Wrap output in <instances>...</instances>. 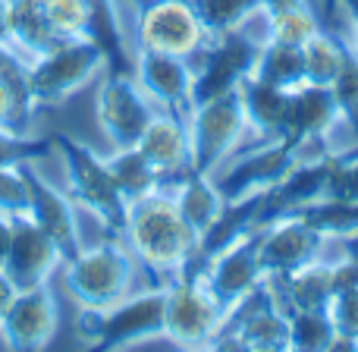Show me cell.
I'll list each match as a JSON object with an SVG mask.
<instances>
[{
  "label": "cell",
  "mask_w": 358,
  "mask_h": 352,
  "mask_svg": "<svg viewBox=\"0 0 358 352\" xmlns=\"http://www.w3.org/2000/svg\"><path fill=\"white\" fill-rule=\"evenodd\" d=\"M120 239L138 261V271L151 277V286H164L179 277L198 252V233L182 220L167 189L129 202Z\"/></svg>",
  "instance_id": "obj_1"
},
{
  "label": "cell",
  "mask_w": 358,
  "mask_h": 352,
  "mask_svg": "<svg viewBox=\"0 0 358 352\" xmlns=\"http://www.w3.org/2000/svg\"><path fill=\"white\" fill-rule=\"evenodd\" d=\"M271 41L267 31V16L264 6L255 13L248 22H242L239 29L210 35V41L204 44V50L195 57V85H192V101L220 98V94L239 92V85L252 76L255 60H258L261 44Z\"/></svg>",
  "instance_id": "obj_2"
},
{
  "label": "cell",
  "mask_w": 358,
  "mask_h": 352,
  "mask_svg": "<svg viewBox=\"0 0 358 352\" xmlns=\"http://www.w3.org/2000/svg\"><path fill=\"white\" fill-rule=\"evenodd\" d=\"M76 337L94 349H123L164 337V286H148L107 309L79 305Z\"/></svg>",
  "instance_id": "obj_3"
},
{
  "label": "cell",
  "mask_w": 358,
  "mask_h": 352,
  "mask_svg": "<svg viewBox=\"0 0 358 352\" xmlns=\"http://www.w3.org/2000/svg\"><path fill=\"white\" fill-rule=\"evenodd\" d=\"M201 271L204 258L195 252L182 274L164 283V337L182 349L214 346L223 315H227V309L208 290Z\"/></svg>",
  "instance_id": "obj_4"
},
{
  "label": "cell",
  "mask_w": 358,
  "mask_h": 352,
  "mask_svg": "<svg viewBox=\"0 0 358 352\" xmlns=\"http://www.w3.org/2000/svg\"><path fill=\"white\" fill-rule=\"evenodd\" d=\"M54 151L63 161V174H66V195L73 204H82L92 217H98L107 236H123L126 223V198L120 195L117 183L110 176L107 161L92 151L85 142L73 136H54Z\"/></svg>",
  "instance_id": "obj_5"
},
{
  "label": "cell",
  "mask_w": 358,
  "mask_h": 352,
  "mask_svg": "<svg viewBox=\"0 0 358 352\" xmlns=\"http://www.w3.org/2000/svg\"><path fill=\"white\" fill-rule=\"evenodd\" d=\"M136 274L138 261L132 258L126 242L120 236H107L104 242L82 248L63 265V283L79 305L107 309L136 290Z\"/></svg>",
  "instance_id": "obj_6"
},
{
  "label": "cell",
  "mask_w": 358,
  "mask_h": 352,
  "mask_svg": "<svg viewBox=\"0 0 358 352\" xmlns=\"http://www.w3.org/2000/svg\"><path fill=\"white\" fill-rule=\"evenodd\" d=\"M107 66V50L94 38H63L29 60V94L35 107H54L85 88Z\"/></svg>",
  "instance_id": "obj_7"
},
{
  "label": "cell",
  "mask_w": 358,
  "mask_h": 352,
  "mask_svg": "<svg viewBox=\"0 0 358 352\" xmlns=\"http://www.w3.org/2000/svg\"><path fill=\"white\" fill-rule=\"evenodd\" d=\"M210 41L192 0H142L132 22V50H161L195 60Z\"/></svg>",
  "instance_id": "obj_8"
},
{
  "label": "cell",
  "mask_w": 358,
  "mask_h": 352,
  "mask_svg": "<svg viewBox=\"0 0 358 352\" xmlns=\"http://www.w3.org/2000/svg\"><path fill=\"white\" fill-rule=\"evenodd\" d=\"M192 145V170L195 174H214L236 155L239 142L248 132V120L242 111L239 92L220 94V98L201 101L185 117Z\"/></svg>",
  "instance_id": "obj_9"
},
{
  "label": "cell",
  "mask_w": 358,
  "mask_h": 352,
  "mask_svg": "<svg viewBox=\"0 0 358 352\" xmlns=\"http://www.w3.org/2000/svg\"><path fill=\"white\" fill-rule=\"evenodd\" d=\"M214 349H289L286 311L267 280L227 309Z\"/></svg>",
  "instance_id": "obj_10"
},
{
  "label": "cell",
  "mask_w": 358,
  "mask_h": 352,
  "mask_svg": "<svg viewBox=\"0 0 358 352\" xmlns=\"http://www.w3.org/2000/svg\"><path fill=\"white\" fill-rule=\"evenodd\" d=\"M155 113V101L136 82L132 69H110V76L101 82L94 117H98V126L110 142V148H132Z\"/></svg>",
  "instance_id": "obj_11"
},
{
  "label": "cell",
  "mask_w": 358,
  "mask_h": 352,
  "mask_svg": "<svg viewBox=\"0 0 358 352\" xmlns=\"http://www.w3.org/2000/svg\"><path fill=\"white\" fill-rule=\"evenodd\" d=\"M336 126H340V117H336V101L330 88L305 82L289 92V107H286V123L280 139L296 151L299 161L334 155Z\"/></svg>",
  "instance_id": "obj_12"
},
{
  "label": "cell",
  "mask_w": 358,
  "mask_h": 352,
  "mask_svg": "<svg viewBox=\"0 0 358 352\" xmlns=\"http://www.w3.org/2000/svg\"><path fill=\"white\" fill-rule=\"evenodd\" d=\"M299 161V155L283 142V139H267L258 148H248L242 155H236L229 164H223L220 170H214V183L223 192L227 202H239L245 195L271 189L273 183H280L292 170V164Z\"/></svg>",
  "instance_id": "obj_13"
},
{
  "label": "cell",
  "mask_w": 358,
  "mask_h": 352,
  "mask_svg": "<svg viewBox=\"0 0 358 352\" xmlns=\"http://www.w3.org/2000/svg\"><path fill=\"white\" fill-rule=\"evenodd\" d=\"M132 76L145 88L157 111L189 117L195 101H192V85H195V63L176 54H161V50H132Z\"/></svg>",
  "instance_id": "obj_14"
},
{
  "label": "cell",
  "mask_w": 358,
  "mask_h": 352,
  "mask_svg": "<svg viewBox=\"0 0 358 352\" xmlns=\"http://www.w3.org/2000/svg\"><path fill=\"white\" fill-rule=\"evenodd\" d=\"M258 230L236 242H229L227 248L214 252L210 258H204L201 277L223 309H229V305H236L239 299H245L248 293L258 290L267 280L264 271H261V261H258Z\"/></svg>",
  "instance_id": "obj_15"
},
{
  "label": "cell",
  "mask_w": 358,
  "mask_h": 352,
  "mask_svg": "<svg viewBox=\"0 0 358 352\" xmlns=\"http://www.w3.org/2000/svg\"><path fill=\"white\" fill-rule=\"evenodd\" d=\"M324 246H327V239H321L311 227H305L296 214H283L258 230L261 271H264L267 280L292 274L308 261L321 258Z\"/></svg>",
  "instance_id": "obj_16"
},
{
  "label": "cell",
  "mask_w": 358,
  "mask_h": 352,
  "mask_svg": "<svg viewBox=\"0 0 358 352\" xmlns=\"http://www.w3.org/2000/svg\"><path fill=\"white\" fill-rule=\"evenodd\" d=\"M57 324H60V309L50 293V286H31V290H19L13 299L10 311L0 321V337L10 349L31 352L41 349L54 340Z\"/></svg>",
  "instance_id": "obj_17"
},
{
  "label": "cell",
  "mask_w": 358,
  "mask_h": 352,
  "mask_svg": "<svg viewBox=\"0 0 358 352\" xmlns=\"http://www.w3.org/2000/svg\"><path fill=\"white\" fill-rule=\"evenodd\" d=\"M22 174H25V183H29V211L25 214L54 239V246L60 248L63 265H66L69 258H76L82 252L73 198L57 189L54 183H48L35 170V164H22Z\"/></svg>",
  "instance_id": "obj_18"
},
{
  "label": "cell",
  "mask_w": 358,
  "mask_h": 352,
  "mask_svg": "<svg viewBox=\"0 0 358 352\" xmlns=\"http://www.w3.org/2000/svg\"><path fill=\"white\" fill-rule=\"evenodd\" d=\"M60 265L63 258H60V248L54 246V239L29 214L13 217V242L3 265V271L13 277V283L19 290L44 286Z\"/></svg>",
  "instance_id": "obj_19"
},
{
  "label": "cell",
  "mask_w": 358,
  "mask_h": 352,
  "mask_svg": "<svg viewBox=\"0 0 358 352\" xmlns=\"http://www.w3.org/2000/svg\"><path fill=\"white\" fill-rule=\"evenodd\" d=\"M136 148L155 164V170L161 174L164 183H170V179L192 170L189 123H185L182 117H176V113L157 111L155 117H151V123L145 126Z\"/></svg>",
  "instance_id": "obj_20"
},
{
  "label": "cell",
  "mask_w": 358,
  "mask_h": 352,
  "mask_svg": "<svg viewBox=\"0 0 358 352\" xmlns=\"http://www.w3.org/2000/svg\"><path fill=\"white\" fill-rule=\"evenodd\" d=\"M283 311H302V309H327L334 299V280H330V261L315 258L302 265L299 271L283 274V277L267 280Z\"/></svg>",
  "instance_id": "obj_21"
},
{
  "label": "cell",
  "mask_w": 358,
  "mask_h": 352,
  "mask_svg": "<svg viewBox=\"0 0 358 352\" xmlns=\"http://www.w3.org/2000/svg\"><path fill=\"white\" fill-rule=\"evenodd\" d=\"M164 189L173 195L182 220L189 223L198 236L217 220V214H220L223 204H227V198H223V192L217 189V183L210 174H195V170H189V174L164 183Z\"/></svg>",
  "instance_id": "obj_22"
},
{
  "label": "cell",
  "mask_w": 358,
  "mask_h": 352,
  "mask_svg": "<svg viewBox=\"0 0 358 352\" xmlns=\"http://www.w3.org/2000/svg\"><path fill=\"white\" fill-rule=\"evenodd\" d=\"M239 98L248 120V132H255L261 142L283 136L286 107H289V92L286 88H277L271 82H261L255 76H248L239 85Z\"/></svg>",
  "instance_id": "obj_23"
},
{
  "label": "cell",
  "mask_w": 358,
  "mask_h": 352,
  "mask_svg": "<svg viewBox=\"0 0 358 352\" xmlns=\"http://www.w3.org/2000/svg\"><path fill=\"white\" fill-rule=\"evenodd\" d=\"M261 208H264V192H255V195H245L239 202H227L223 211L217 214V220L198 236V255L201 258H210L214 252L227 248L229 242L242 239V236L255 233L261 223Z\"/></svg>",
  "instance_id": "obj_24"
},
{
  "label": "cell",
  "mask_w": 358,
  "mask_h": 352,
  "mask_svg": "<svg viewBox=\"0 0 358 352\" xmlns=\"http://www.w3.org/2000/svg\"><path fill=\"white\" fill-rule=\"evenodd\" d=\"M6 41L31 60L63 38L50 29L41 0H6Z\"/></svg>",
  "instance_id": "obj_25"
},
{
  "label": "cell",
  "mask_w": 358,
  "mask_h": 352,
  "mask_svg": "<svg viewBox=\"0 0 358 352\" xmlns=\"http://www.w3.org/2000/svg\"><path fill=\"white\" fill-rule=\"evenodd\" d=\"M104 161H107V167H110V176H113V183H117L120 195L126 198V204L164 189L161 174H157L155 164H151L136 145H132V148H113Z\"/></svg>",
  "instance_id": "obj_26"
},
{
  "label": "cell",
  "mask_w": 358,
  "mask_h": 352,
  "mask_svg": "<svg viewBox=\"0 0 358 352\" xmlns=\"http://www.w3.org/2000/svg\"><path fill=\"white\" fill-rule=\"evenodd\" d=\"M267 31L273 41L305 44L317 29H324L311 0H264Z\"/></svg>",
  "instance_id": "obj_27"
},
{
  "label": "cell",
  "mask_w": 358,
  "mask_h": 352,
  "mask_svg": "<svg viewBox=\"0 0 358 352\" xmlns=\"http://www.w3.org/2000/svg\"><path fill=\"white\" fill-rule=\"evenodd\" d=\"M292 214L327 242H343V239H349V236L358 233V202L315 198V202L296 208Z\"/></svg>",
  "instance_id": "obj_28"
},
{
  "label": "cell",
  "mask_w": 358,
  "mask_h": 352,
  "mask_svg": "<svg viewBox=\"0 0 358 352\" xmlns=\"http://www.w3.org/2000/svg\"><path fill=\"white\" fill-rule=\"evenodd\" d=\"M255 79L271 82L277 88H292L305 85V66H302V44H286V41H264L258 50V60L252 69Z\"/></svg>",
  "instance_id": "obj_29"
},
{
  "label": "cell",
  "mask_w": 358,
  "mask_h": 352,
  "mask_svg": "<svg viewBox=\"0 0 358 352\" xmlns=\"http://www.w3.org/2000/svg\"><path fill=\"white\" fill-rule=\"evenodd\" d=\"M346 44L349 38L340 31L330 29H317L308 41L302 44V66H305V82L308 85H324L330 88V82L336 79L346 57Z\"/></svg>",
  "instance_id": "obj_30"
},
{
  "label": "cell",
  "mask_w": 358,
  "mask_h": 352,
  "mask_svg": "<svg viewBox=\"0 0 358 352\" xmlns=\"http://www.w3.org/2000/svg\"><path fill=\"white\" fill-rule=\"evenodd\" d=\"M50 29L60 38H94L98 41V3L110 0H41Z\"/></svg>",
  "instance_id": "obj_31"
},
{
  "label": "cell",
  "mask_w": 358,
  "mask_h": 352,
  "mask_svg": "<svg viewBox=\"0 0 358 352\" xmlns=\"http://www.w3.org/2000/svg\"><path fill=\"white\" fill-rule=\"evenodd\" d=\"M330 94L336 101L340 126L349 132V151H352L358 148V48L352 41L346 44V57H343L340 73L330 82Z\"/></svg>",
  "instance_id": "obj_32"
},
{
  "label": "cell",
  "mask_w": 358,
  "mask_h": 352,
  "mask_svg": "<svg viewBox=\"0 0 358 352\" xmlns=\"http://www.w3.org/2000/svg\"><path fill=\"white\" fill-rule=\"evenodd\" d=\"M286 328H289V349L299 352H330L336 340L327 309L286 311Z\"/></svg>",
  "instance_id": "obj_33"
},
{
  "label": "cell",
  "mask_w": 358,
  "mask_h": 352,
  "mask_svg": "<svg viewBox=\"0 0 358 352\" xmlns=\"http://www.w3.org/2000/svg\"><path fill=\"white\" fill-rule=\"evenodd\" d=\"M192 3H195L208 35H220V31L239 29L242 22H248L264 6V0H192Z\"/></svg>",
  "instance_id": "obj_34"
},
{
  "label": "cell",
  "mask_w": 358,
  "mask_h": 352,
  "mask_svg": "<svg viewBox=\"0 0 358 352\" xmlns=\"http://www.w3.org/2000/svg\"><path fill=\"white\" fill-rule=\"evenodd\" d=\"M54 151V136H29L22 129L0 126V167H22L35 164Z\"/></svg>",
  "instance_id": "obj_35"
},
{
  "label": "cell",
  "mask_w": 358,
  "mask_h": 352,
  "mask_svg": "<svg viewBox=\"0 0 358 352\" xmlns=\"http://www.w3.org/2000/svg\"><path fill=\"white\" fill-rule=\"evenodd\" d=\"M321 198H334V202H358V148L334 151V155H330Z\"/></svg>",
  "instance_id": "obj_36"
},
{
  "label": "cell",
  "mask_w": 358,
  "mask_h": 352,
  "mask_svg": "<svg viewBox=\"0 0 358 352\" xmlns=\"http://www.w3.org/2000/svg\"><path fill=\"white\" fill-rule=\"evenodd\" d=\"M35 111L38 107L29 94V82H13V79L0 76V126L25 132Z\"/></svg>",
  "instance_id": "obj_37"
},
{
  "label": "cell",
  "mask_w": 358,
  "mask_h": 352,
  "mask_svg": "<svg viewBox=\"0 0 358 352\" xmlns=\"http://www.w3.org/2000/svg\"><path fill=\"white\" fill-rule=\"evenodd\" d=\"M327 315L336 330L330 349H358V290L336 293L327 302Z\"/></svg>",
  "instance_id": "obj_38"
},
{
  "label": "cell",
  "mask_w": 358,
  "mask_h": 352,
  "mask_svg": "<svg viewBox=\"0 0 358 352\" xmlns=\"http://www.w3.org/2000/svg\"><path fill=\"white\" fill-rule=\"evenodd\" d=\"M29 211V183L22 167H0V214L16 217Z\"/></svg>",
  "instance_id": "obj_39"
},
{
  "label": "cell",
  "mask_w": 358,
  "mask_h": 352,
  "mask_svg": "<svg viewBox=\"0 0 358 352\" xmlns=\"http://www.w3.org/2000/svg\"><path fill=\"white\" fill-rule=\"evenodd\" d=\"M16 296H19V286L13 283V277L0 267V321H3V315L10 311V305H13Z\"/></svg>",
  "instance_id": "obj_40"
},
{
  "label": "cell",
  "mask_w": 358,
  "mask_h": 352,
  "mask_svg": "<svg viewBox=\"0 0 358 352\" xmlns=\"http://www.w3.org/2000/svg\"><path fill=\"white\" fill-rule=\"evenodd\" d=\"M340 13L349 22V41L358 48V0H340Z\"/></svg>",
  "instance_id": "obj_41"
},
{
  "label": "cell",
  "mask_w": 358,
  "mask_h": 352,
  "mask_svg": "<svg viewBox=\"0 0 358 352\" xmlns=\"http://www.w3.org/2000/svg\"><path fill=\"white\" fill-rule=\"evenodd\" d=\"M10 242H13V217L0 214V267L6 265V255H10Z\"/></svg>",
  "instance_id": "obj_42"
},
{
  "label": "cell",
  "mask_w": 358,
  "mask_h": 352,
  "mask_svg": "<svg viewBox=\"0 0 358 352\" xmlns=\"http://www.w3.org/2000/svg\"><path fill=\"white\" fill-rule=\"evenodd\" d=\"M336 10H340V0H321V16L327 19V22H334Z\"/></svg>",
  "instance_id": "obj_43"
},
{
  "label": "cell",
  "mask_w": 358,
  "mask_h": 352,
  "mask_svg": "<svg viewBox=\"0 0 358 352\" xmlns=\"http://www.w3.org/2000/svg\"><path fill=\"white\" fill-rule=\"evenodd\" d=\"M0 38H6V0H0Z\"/></svg>",
  "instance_id": "obj_44"
}]
</instances>
